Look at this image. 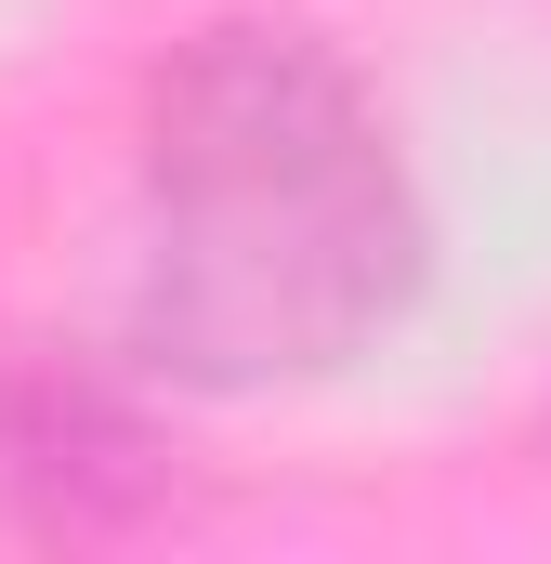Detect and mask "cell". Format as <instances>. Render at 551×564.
Segmentation results:
<instances>
[{
  "label": "cell",
  "instance_id": "obj_2",
  "mask_svg": "<svg viewBox=\"0 0 551 564\" xmlns=\"http://www.w3.org/2000/svg\"><path fill=\"white\" fill-rule=\"evenodd\" d=\"M0 486H13V512L40 539H106V525H132L171 473H158V433H144V408L119 381L40 355V368L0 381Z\"/></svg>",
  "mask_w": 551,
  "mask_h": 564
},
{
  "label": "cell",
  "instance_id": "obj_1",
  "mask_svg": "<svg viewBox=\"0 0 551 564\" xmlns=\"http://www.w3.org/2000/svg\"><path fill=\"white\" fill-rule=\"evenodd\" d=\"M132 341L184 394L342 381L420 302V184L381 93L302 13H210L144 79Z\"/></svg>",
  "mask_w": 551,
  "mask_h": 564
}]
</instances>
